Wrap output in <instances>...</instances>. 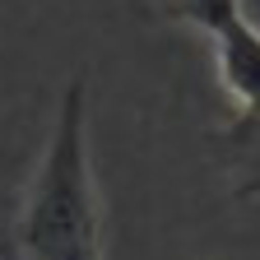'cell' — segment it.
<instances>
[{
    "mask_svg": "<svg viewBox=\"0 0 260 260\" xmlns=\"http://www.w3.org/2000/svg\"><path fill=\"white\" fill-rule=\"evenodd\" d=\"M209 42L218 56V79H223L228 98L237 107H260V28L242 14Z\"/></svg>",
    "mask_w": 260,
    "mask_h": 260,
    "instance_id": "2",
    "label": "cell"
},
{
    "mask_svg": "<svg viewBox=\"0 0 260 260\" xmlns=\"http://www.w3.org/2000/svg\"><path fill=\"white\" fill-rule=\"evenodd\" d=\"M23 260H103V205L88 162V84L70 79L19 209Z\"/></svg>",
    "mask_w": 260,
    "mask_h": 260,
    "instance_id": "1",
    "label": "cell"
},
{
    "mask_svg": "<svg viewBox=\"0 0 260 260\" xmlns=\"http://www.w3.org/2000/svg\"><path fill=\"white\" fill-rule=\"evenodd\" d=\"M140 5L162 23L200 28L205 38H218L233 19H242V0H140Z\"/></svg>",
    "mask_w": 260,
    "mask_h": 260,
    "instance_id": "3",
    "label": "cell"
}]
</instances>
